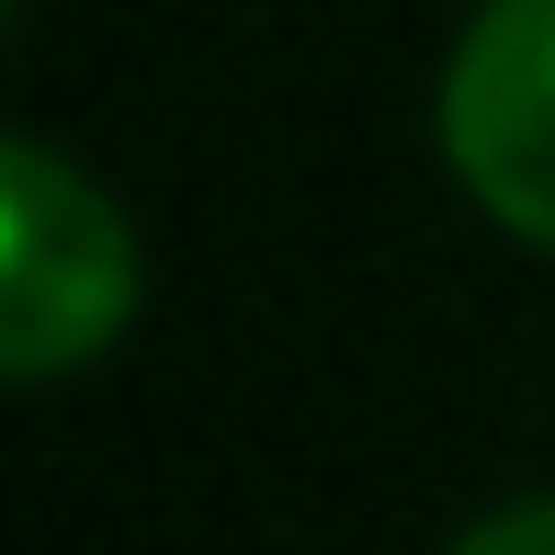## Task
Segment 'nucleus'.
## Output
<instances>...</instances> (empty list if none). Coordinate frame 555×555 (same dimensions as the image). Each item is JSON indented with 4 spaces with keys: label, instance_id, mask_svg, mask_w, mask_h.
<instances>
[{
    "label": "nucleus",
    "instance_id": "nucleus-1",
    "mask_svg": "<svg viewBox=\"0 0 555 555\" xmlns=\"http://www.w3.org/2000/svg\"><path fill=\"white\" fill-rule=\"evenodd\" d=\"M137 318V227L80 159L0 137V386L103 363Z\"/></svg>",
    "mask_w": 555,
    "mask_h": 555
},
{
    "label": "nucleus",
    "instance_id": "nucleus-4",
    "mask_svg": "<svg viewBox=\"0 0 555 555\" xmlns=\"http://www.w3.org/2000/svg\"><path fill=\"white\" fill-rule=\"evenodd\" d=\"M0 12H12V0H0Z\"/></svg>",
    "mask_w": 555,
    "mask_h": 555
},
{
    "label": "nucleus",
    "instance_id": "nucleus-3",
    "mask_svg": "<svg viewBox=\"0 0 555 555\" xmlns=\"http://www.w3.org/2000/svg\"><path fill=\"white\" fill-rule=\"evenodd\" d=\"M442 555H555V488H544V499H499V511L465 521Z\"/></svg>",
    "mask_w": 555,
    "mask_h": 555
},
{
    "label": "nucleus",
    "instance_id": "nucleus-2",
    "mask_svg": "<svg viewBox=\"0 0 555 555\" xmlns=\"http://www.w3.org/2000/svg\"><path fill=\"white\" fill-rule=\"evenodd\" d=\"M442 159L511 238L555 249V0H476L442 57Z\"/></svg>",
    "mask_w": 555,
    "mask_h": 555
}]
</instances>
